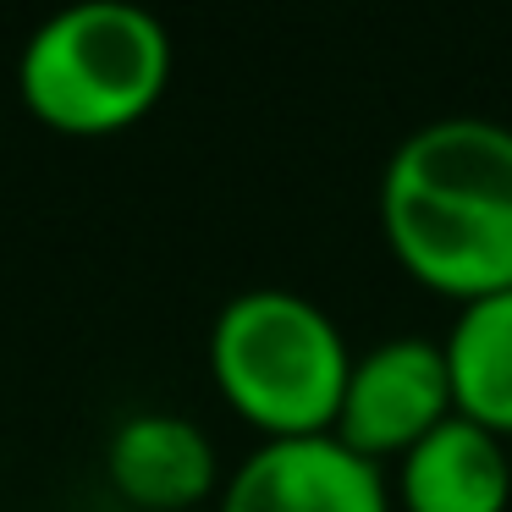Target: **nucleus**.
<instances>
[{"instance_id": "obj_5", "label": "nucleus", "mask_w": 512, "mask_h": 512, "mask_svg": "<svg viewBox=\"0 0 512 512\" xmlns=\"http://www.w3.org/2000/svg\"><path fill=\"white\" fill-rule=\"evenodd\" d=\"M221 512H391V496L380 463L325 430L259 441L221 485Z\"/></svg>"}, {"instance_id": "obj_4", "label": "nucleus", "mask_w": 512, "mask_h": 512, "mask_svg": "<svg viewBox=\"0 0 512 512\" xmlns=\"http://www.w3.org/2000/svg\"><path fill=\"white\" fill-rule=\"evenodd\" d=\"M457 413L446 347L430 336H386L369 353H353L347 397L336 413V441H347L358 457H402Z\"/></svg>"}, {"instance_id": "obj_2", "label": "nucleus", "mask_w": 512, "mask_h": 512, "mask_svg": "<svg viewBox=\"0 0 512 512\" xmlns=\"http://www.w3.org/2000/svg\"><path fill=\"white\" fill-rule=\"evenodd\" d=\"M171 83V28L138 0H72L28 34L17 89L56 133L100 138L144 122Z\"/></svg>"}, {"instance_id": "obj_3", "label": "nucleus", "mask_w": 512, "mask_h": 512, "mask_svg": "<svg viewBox=\"0 0 512 512\" xmlns=\"http://www.w3.org/2000/svg\"><path fill=\"white\" fill-rule=\"evenodd\" d=\"M210 375L221 397L265 430V441L325 435L353 375L342 325L314 298L287 287H248L210 325Z\"/></svg>"}, {"instance_id": "obj_7", "label": "nucleus", "mask_w": 512, "mask_h": 512, "mask_svg": "<svg viewBox=\"0 0 512 512\" xmlns=\"http://www.w3.org/2000/svg\"><path fill=\"white\" fill-rule=\"evenodd\" d=\"M397 490L408 512H507L512 452L496 430L452 413L413 452H402Z\"/></svg>"}, {"instance_id": "obj_1", "label": "nucleus", "mask_w": 512, "mask_h": 512, "mask_svg": "<svg viewBox=\"0 0 512 512\" xmlns=\"http://www.w3.org/2000/svg\"><path fill=\"white\" fill-rule=\"evenodd\" d=\"M380 232L413 281L446 298L512 287V127L435 116L413 127L380 177Z\"/></svg>"}, {"instance_id": "obj_8", "label": "nucleus", "mask_w": 512, "mask_h": 512, "mask_svg": "<svg viewBox=\"0 0 512 512\" xmlns=\"http://www.w3.org/2000/svg\"><path fill=\"white\" fill-rule=\"evenodd\" d=\"M441 347H446V369H452L457 413L507 441L512 435V287L463 303Z\"/></svg>"}, {"instance_id": "obj_6", "label": "nucleus", "mask_w": 512, "mask_h": 512, "mask_svg": "<svg viewBox=\"0 0 512 512\" xmlns=\"http://www.w3.org/2000/svg\"><path fill=\"white\" fill-rule=\"evenodd\" d=\"M116 490L144 512H193L221 490L210 435L182 413H133L111 430L105 446Z\"/></svg>"}]
</instances>
